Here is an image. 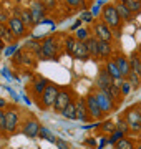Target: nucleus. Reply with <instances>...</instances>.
Masks as SVG:
<instances>
[{
  "instance_id": "obj_1",
  "label": "nucleus",
  "mask_w": 141,
  "mask_h": 149,
  "mask_svg": "<svg viewBox=\"0 0 141 149\" xmlns=\"http://www.w3.org/2000/svg\"><path fill=\"white\" fill-rule=\"evenodd\" d=\"M101 20H103L116 35L121 33V28H123V23H125V22L119 17L114 3H106V5L101 8Z\"/></svg>"
},
{
  "instance_id": "obj_2",
  "label": "nucleus",
  "mask_w": 141,
  "mask_h": 149,
  "mask_svg": "<svg viewBox=\"0 0 141 149\" xmlns=\"http://www.w3.org/2000/svg\"><path fill=\"white\" fill-rule=\"evenodd\" d=\"M123 119L128 123V126L133 133H141V106H130L123 111Z\"/></svg>"
},
{
  "instance_id": "obj_3",
  "label": "nucleus",
  "mask_w": 141,
  "mask_h": 149,
  "mask_svg": "<svg viewBox=\"0 0 141 149\" xmlns=\"http://www.w3.org/2000/svg\"><path fill=\"white\" fill-rule=\"evenodd\" d=\"M58 53V45H57V40L55 37H47L43 42L38 45V50H37V55L38 58L42 60H52L57 56Z\"/></svg>"
},
{
  "instance_id": "obj_4",
  "label": "nucleus",
  "mask_w": 141,
  "mask_h": 149,
  "mask_svg": "<svg viewBox=\"0 0 141 149\" xmlns=\"http://www.w3.org/2000/svg\"><path fill=\"white\" fill-rule=\"evenodd\" d=\"M58 91H60V86L55 85V83H48L45 91L42 93L40 96V108L42 109H53L55 106V101H57V96H58Z\"/></svg>"
},
{
  "instance_id": "obj_5",
  "label": "nucleus",
  "mask_w": 141,
  "mask_h": 149,
  "mask_svg": "<svg viewBox=\"0 0 141 149\" xmlns=\"http://www.w3.org/2000/svg\"><path fill=\"white\" fill-rule=\"evenodd\" d=\"M73 100H75V98H73V91H71V88H68V86H61L60 91H58V96H57V101H55L53 111L60 114V113L63 111V109L73 101Z\"/></svg>"
},
{
  "instance_id": "obj_6",
  "label": "nucleus",
  "mask_w": 141,
  "mask_h": 149,
  "mask_svg": "<svg viewBox=\"0 0 141 149\" xmlns=\"http://www.w3.org/2000/svg\"><path fill=\"white\" fill-rule=\"evenodd\" d=\"M5 114H7V126H5V134L10 136V134H15L18 131V126H20V113L18 109L13 106L7 108L5 109Z\"/></svg>"
},
{
  "instance_id": "obj_7",
  "label": "nucleus",
  "mask_w": 141,
  "mask_h": 149,
  "mask_svg": "<svg viewBox=\"0 0 141 149\" xmlns=\"http://www.w3.org/2000/svg\"><path fill=\"white\" fill-rule=\"evenodd\" d=\"M93 91H95L96 101H98V104H100V108H101L103 114H105V116L111 114V113L116 109V103L111 100V96H110L106 91H103V90H93Z\"/></svg>"
},
{
  "instance_id": "obj_8",
  "label": "nucleus",
  "mask_w": 141,
  "mask_h": 149,
  "mask_svg": "<svg viewBox=\"0 0 141 149\" xmlns=\"http://www.w3.org/2000/svg\"><path fill=\"white\" fill-rule=\"evenodd\" d=\"M85 101H87V108H88V113H90V118L91 119H103L105 114L101 111V108L96 101V96H95V91H90L87 96H85Z\"/></svg>"
},
{
  "instance_id": "obj_9",
  "label": "nucleus",
  "mask_w": 141,
  "mask_h": 149,
  "mask_svg": "<svg viewBox=\"0 0 141 149\" xmlns=\"http://www.w3.org/2000/svg\"><path fill=\"white\" fill-rule=\"evenodd\" d=\"M93 32H95V37H96L98 40H105V42H110V43L113 42V30H111L103 20L95 22Z\"/></svg>"
},
{
  "instance_id": "obj_10",
  "label": "nucleus",
  "mask_w": 141,
  "mask_h": 149,
  "mask_svg": "<svg viewBox=\"0 0 141 149\" xmlns=\"http://www.w3.org/2000/svg\"><path fill=\"white\" fill-rule=\"evenodd\" d=\"M111 85H113V76L108 73V70L105 68V66H103V68H100L96 78H95V90L106 91Z\"/></svg>"
},
{
  "instance_id": "obj_11",
  "label": "nucleus",
  "mask_w": 141,
  "mask_h": 149,
  "mask_svg": "<svg viewBox=\"0 0 141 149\" xmlns=\"http://www.w3.org/2000/svg\"><path fill=\"white\" fill-rule=\"evenodd\" d=\"M50 81L47 80V78H43V76H35L32 81V85H30V95L35 98V101L40 103V96H42V93L45 91V88H47V85H48Z\"/></svg>"
},
{
  "instance_id": "obj_12",
  "label": "nucleus",
  "mask_w": 141,
  "mask_h": 149,
  "mask_svg": "<svg viewBox=\"0 0 141 149\" xmlns=\"http://www.w3.org/2000/svg\"><path fill=\"white\" fill-rule=\"evenodd\" d=\"M7 25H8V28L12 30V33H13L17 38H18V37H23V35H25V32H27V27H25V23L22 22V18H20L18 15L8 17V20H7Z\"/></svg>"
},
{
  "instance_id": "obj_13",
  "label": "nucleus",
  "mask_w": 141,
  "mask_h": 149,
  "mask_svg": "<svg viewBox=\"0 0 141 149\" xmlns=\"http://www.w3.org/2000/svg\"><path fill=\"white\" fill-rule=\"evenodd\" d=\"M47 7L43 5L42 0H33V3L30 5V12H32V18H33V25H38L40 22L45 18V13H47Z\"/></svg>"
},
{
  "instance_id": "obj_14",
  "label": "nucleus",
  "mask_w": 141,
  "mask_h": 149,
  "mask_svg": "<svg viewBox=\"0 0 141 149\" xmlns=\"http://www.w3.org/2000/svg\"><path fill=\"white\" fill-rule=\"evenodd\" d=\"M40 129H42V126H40V123L37 121V119H27V121L23 123L22 126V131L27 138H37V136H40Z\"/></svg>"
},
{
  "instance_id": "obj_15",
  "label": "nucleus",
  "mask_w": 141,
  "mask_h": 149,
  "mask_svg": "<svg viewBox=\"0 0 141 149\" xmlns=\"http://www.w3.org/2000/svg\"><path fill=\"white\" fill-rule=\"evenodd\" d=\"M76 119H78V121H82V123L91 121L85 98H78V100H76Z\"/></svg>"
},
{
  "instance_id": "obj_16",
  "label": "nucleus",
  "mask_w": 141,
  "mask_h": 149,
  "mask_svg": "<svg viewBox=\"0 0 141 149\" xmlns=\"http://www.w3.org/2000/svg\"><path fill=\"white\" fill-rule=\"evenodd\" d=\"M114 63L118 65L119 71H121V74H123V78H126L128 74L131 73V65H130V58H126L125 55H114Z\"/></svg>"
},
{
  "instance_id": "obj_17",
  "label": "nucleus",
  "mask_w": 141,
  "mask_h": 149,
  "mask_svg": "<svg viewBox=\"0 0 141 149\" xmlns=\"http://www.w3.org/2000/svg\"><path fill=\"white\" fill-rule=\"evenodd\" d=\"M73 56H75L76 60H82V61H85V60L90 58V53H88V48H87V43L83 42V40H76V45H75V50H73Z\"/></svg>"
},
{
  "instance_id": "obj_18",
  "label": "nucleus",
  "mask_w": 141,
  "mask_h": 149,
  "mask_svg": "<svg viewBox=\"0 0 141 149\" xmlns=\"http://www.w3.org/2000/svg\"><path fill=\"white\" fill-rule=\"evenodd\" d=\"M113 53V47L110 42H105V40H100L98 42V58L100 60H110Z\"/></svg>"
},
{
  "instance_id": "obj_19",
  "label": "nucleus",
  "mask_w": 141,
  "mask_h": 149,
  "mask_svg": "<svg viewBox=\"0 0 141 149\" xmlns=\"http://www.w3.org/2000/svg\"><path fill=\"white\" fill-rule=\"evenodd\" d=\"M113 3H114V7H116V10H118L119 17L123 18V22H131V20H133V15H135V13H133V12L125 5V3H121L119 0H114Z\"/></svg>"
},
{
  "instance_id": "obj_20",
  "label": "nucleus",
  "mask_w": 141,
  "mask_h": 149,
  "mask_svg": "<svg viewBox=\"0 0 141 149\" xmlns=\"http://www.w3.org/2000/svg\"><path fill=\"white\" fill-rule=\"evenodd\" d=\"M98 40L96 37H88L85 40L87 43V48H88V53H90V58H98Z\"/></svg>"
},
{
  "instance_id": "obj_21",
  "label": "nucleus",
  "mask_w": 141,
  "mask_h": 149,
  "mask_svg": "<svg viewBox=\"0 0 141 149\" xmlns=\"http://www.w3.org/2000/svg\"><path fill=\"white\" fill-rule=\"evenodd\" d=\"M0 38H2L5 43H13L17 37L12 33V30L8 28L7 23H0Z\"/></svg>"
},
{
  "instance_id": "obj_22",
  "label": "nucleus",
  "mask_w": 141,
  "mask_h": 149,
  "mask_svg": "<svg viewBox=\"0 0 141 149\" xmlns=\"http://www.w3.org/2000/svg\"><path fill=\"white\" fill-rule=\"evenodd\" d=\"M105 68L108 70V73L113 76V80H119V78H123V74L119 71L118 65L114 63V60H106V66Z\"/></svg>"
},
{
  "instance_id": "obj_23",
  "label": "nucleus",
  "mask_w": 141,
  "mask_h": 149,
  "mask_svg": "<svg viewBox=\"0 0 141 149\" xmlns=\"http://www.w3.org/2000/svg\"><path fill=\"white\" fill-rule=\"evenodd\" d=\"M106 93L111 96V100H113L116 104H118V103H121V101H123V98H125V96H123V93H121V88H119V86H116V85H111L108 90H106Z\"/></svg>"
},
{
  "instance_id": "obj_24",
  "label": "nucleus",
  "mask_w": 141,
  "mask_h": 149,
  "mask_svg": "<svg viewBox=\"0 0 141 149\" xmlns=\"http://www.w3.org/2000/svg\"><path fill=\"white\" fill-rule=\"evenodd\" d=\"M114 148L116 149H136V141L128 138V136H123L118 143L114 144Z\"/></svg>"
},
{
  "instance_id": "obj_25",
  "label": "nucleus",
  "mask_w": 141,
  "mask_h": 149,
  "mask_svg": "<svg viewBox=\"0 0 141 149\" xmlns=\"http://www.w3.org/2000/svg\"><path fill=\"white\" fill-rule=\"evenodd\" d=\"M60 114L63 118H66V119H76V100H73Z\"/></svg>"
},
{
  "instance_id": "obj_26",
  "label": "nucleus",
  "mask_w": 141,
  "mask_h": 149,
  "mask_svg": "<svg viewBox=\"0 0 141 149\" xmlns=\"http://www.w3.org/2000/svg\"><path fill=\"white\" fill-rule=\"evenodd\" d=\"M130 65H131V70H133L136 74H140V76H141V56H140L138 52H136V53H131Z\"/></svg>"
},
{
  "instance_id": "obj_27",
  "label": "nucleus",
  "mask_w": 141,
  "mask_h": 149,
  "mask_svg": "<svg viewBox=\"0 0 141 149\" xmlns=\"http://www.w3.org/2000/svg\"><path fill=\"white\" fill-rule=\"evenodd\" d=\"M125 80L131 85V88H133V90H138V88L141 86V76H140V74H136L133 70H131V73L126 76Z\"/></svg>"
},
{
  "instance_id": "obj_28",
  "label": "nucleus",
  "mask_w": 141,
  "mask_h": 149,
  "mask_svg": "<svg viewBox=\"0 0 141 149\" xmlns=\"http://www.w3.org/2000/svg\"><path fill=\"white\" fill-rule=\"evenodd\" d=\"M119 2H121V3H125V5L128 7L135 15L141 12V0H119Z\"/></svg>"
},
{
  "instance_id": "obj_29",
  "label": "nucleus",
  "mask_w": 141,
  "mask_h": 149,
  "mask_svg": "<svg viewBox=\"0 0 141 149\" xmlns=\"http://www.w3.org/2000/svg\"><path fill=\"white\" fill-rule=\"evenodd\" d=\"M18 17L22 18V22L25 23V27H32L33 25V18H32V12H30V8H23Z\"/></svg>"
},
{
  "instance_id": "obj_30",
  "label": "nucleus",
  "mask_w": 141,
  "mask_h": 149,
  "mask_svg": "<svg viewBox=\"0 0 141 149\" xmlns=\"http://www.w3.org/2000/svg\"><path fill=\"white\" fill-rule=\"evenodd\" d=\"M100 129H101V133H106V134H111L116 129V123L110 121V119H106V121H103L101 124H100Z\"/></svg>"
},
{
  "instance_id": "obj_31",
  "label": "nucleus",
  "mask_w": 141,
  "mask_h": 149,
  "mask_svg": "<svg viewBox=\"0 0 141 149\" xmlns=\"http://www.w3.org/2000/svg\"><path fill=\"white\" fill-rule=\"evenodd\" d=\"M116 129H118V131H121V133H125V134L131 133L130 126H128V123H126L125 119H123V116L118 118V121H116Z\"/></svg>"
},
{
  "instance_id": "obj_32",
  "label": "nucleus",
  "mask_w": 141,
  "mask_h": 149,
  "mask_svg": "<svg viewBox=\"0 0 141 149\" xmlns=\"http://www.w3.org/2000/svg\"><path fill=\"white\" fill-rule=\"evenodd\" d=\"M76 40L78 38H75V37H66V40H65V48H66V53H73V50H75V45H76Z\"/></svg>"
},
{
  "instance_id": "obj_33",
  "label": "nucleus",
  "mask_w": 141,
  "mask_h": 149,
  "mask_svg": "<svg viewBox=\"0 0 141 149\" xmlns=\"http://www.w3.org/2000/svg\"><path fill=\"white\" fill-rule=\"evenodd\" d=\"M68 7H71V8H85V0H63Z\"/></svg>"
},
{
  "instance_id": "obj_34",
  "label": "nucleus",
  "mask_w": 141,
  "mask_h": 149,
  "mask_svg": "<svg viewBox=\"0 0 141 149\" xmlns=\"http://www.w3.org/2000/svg\"><path fill=\"white\" fill-rule=\"evenodd\" d=\"M40 138H43V139H48L50 143H57V138H55L53 134L50 133L47 128H43L42 126V129H40Z\"/></svg>"
},
{
  "instance_id": "obj_35",
  "label": "nucleus",
  "mask_w": 141,
  "mask_h": 149,
  "mask_svg": "<svg viewBox=\"0 0 141 149\" xmlns=\"http://www.w3.org/2000/svg\"><path fill=\"white\" fill-rule=\"evenodd\" d=\"M123 136H126V134H125V133H121V131H118V129H114L113 133H111V136H110L108 141H110L111 144H116V143L119 141V139L123 138Z\"/></svg>"
},
{
  "instance_id": "obj_36",
  "label": "nucleus",
  "mask_w": 141,
  "mask_h": 149,
  "mask_svg": "<svg viewBox=\"0 0 141 149\" xmlns=\"http://www.w3.org/2000/svg\"><path fill=\"white\" fill-rule=\"evenodd\" d=\"M57 146H58V149H71V146H70V143L68 141H65V139H60V138H57Z\"/></svg>"
},
{
  "instance_id": "obj_37",
  "label": "nucleus",
  "mask_w": 141,
  "mask_h": 149,
  "mask_svg": "<svg viewBox=\"0 0 141 149\" xmlns=\"http://www.w3.org/2000/svg\"><path fill=\"white\" fill-rule=\"evenodd\" d=\"M76 38H78V40H83V42H85V40L88 38V30H87V28H80V30L76 32Z\"/></svg>"
},
{
  "instance_id": "obj_38",
  "label": "nucleus",
  "mask_w": 141,
  "mask_h": 149,
  "mask_svg": "<svg viewBox=\"0 0 141 149\" xmlns=\"http://www.w3.org/2000/svg\"><path fill=\"white\" fill-rule=\"evenodd\" d=\"M43 2V5L48 8V10H53L55 7L58 5V0H42Z\"/></svg>"
},
{
  "instance_id": "obj_39",
  "label": "nucleus",
  "mask_w": 141,
  "mask_h": 149,
  "mask_svg": "<svg viewBox=\"0 0 141 149\" xmlns=\"http://www.w3.org/2000/svg\"><path fill=\"white\" fill-rule=\"evenodd\" d=\"M130 91H131V85L125 80L123 85H121V93H123V96H126V95H130Z\"/></svg>"
},
{
  "instance_id": "obj_40",
  "label": "nucleus",
  "mask_w": 141,
  "mask_h": 149,
  "mask_svg": "<svg viewBox=\"0 0 141 149\" xmlns=\"http://www.w3.org/2000/svg\"><path fill=\"white\" fill-rule=\"evenodd\" d=\"M7 20H8V17H7L5 13L0 12V23H7Z\"/></svg>"
},
{
  "instance_id": "obj_41",
  "label": "nucleus",
  "mask_w": 141,
  "mask_h": 149,
  "mask_svg": "<svg viewBox=\"0 0 141 149\" xmlns=\"http://www.w3.org/2000/svg\"><path fill=\"white\" fill-rule=\"evenodd\" d=\"M3 47H5V42H3V40H2V38H0V52H2V50H3Z\"/></svg>"
},
{
  "instance_id": "obj_42",
  "label": "nucleus",
  "mask_w": 141,
  "mask_h": 149,
  "mask_svg": "<svg viewBox=\"0 0 141 149\" xmlns=\"http://www.w3.org/2000/svg\"><path fill=\"white\" fill-rule=\"evenodd\" d=\"M136 149H141V139L140 141H136Z\"/></svg>"
},
{
  "instance_id": "obj_43",
  "label": "nucleus",
  "mask_w": 141,
  "mask_h": 149,
  "mask_svg": "<svg viewBox=\"0 0 141 149\" xmlns=\"http://www.w3.org/2000/svg\"><path fill=\"white\" fill-rule=\"evenodd\" d=\"M0 108H5V101L3 100H0Z\"/></svg>"
},
{
  "instance_id": "obj_44",
  "label": "nucleus",
  "mask_w": 141,
  "mask_h": 149,
  "mask_svg": "<svg viewBox=\"0 0 141 149\" xmlns=\"http://www.w3.org/2000/svg\"><path fill=\"white\" fill-rule=\"evenodd\" d=\"M138 53H140V56H141V43H140V47H138Z\"/></svg>"
},
{
  "instance_id": "obj_45",
  "label": "nucleus",
  "mask_w": 141,
  "mask_h": 149,
  "mask_svg": "<svg viewBox=\"0 0 141 149\" xmlns=\"http://www.w3.org/2000/svg\"><path fill=\"white\" fill-rule=\"evenodd\" d=\"M15 2H18V3H22V2H23V0H15Z\"/></svg>"
},
{
  "instance_id": "obj_46",
  "label": "nucleus",
  "mask_w": 141,
  "mask_h": 149,
  "mask_svg": "<svg viewBox=\"0 0 141 149\" xmlns=\"http://www.w3.org/2000/svg\"><path fill=\"white\" fill-rule=\"evenodd\" d=\"M0 134H3V133H2V129H0Z\"/></svg>"
},
{
  "instance_id": "obj_47",
  "label": "nucleus",
  "mask_w": 141,
  "mask_h": 149,
  "mask_svg": "<svg viewBox=\"0 0 141 149\" xmlns=\"http://www.w3.org/2000/svg\"><path fill=\"white\" fill-rule=\"evenodd\" d=\"M0 149H2V143H0Z\"/></svg>"
},
{
  "instance_id": "obj_48",
  "label": "nucleus",
  "mask_w": 141,
  "mask_h": 149,
  "mask_svg": "<svg viewBox=\"0 0 141 149\" xmlns=\"http://www.w3.org/2000/svg\"><path fill=\"white\" fill-rule=\"evenodd\" d=\"M0 2H2V0H0Z\"/></svg>"
}]
</instances>
